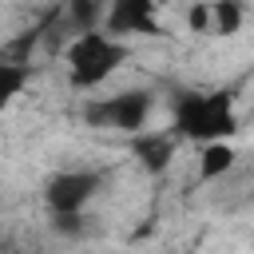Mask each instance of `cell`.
<instances>
[{
	"label": "cell",
	"instance_id": "8fae6325",
	"mask_svg": "<svg viewBox=\"0 0 254 254\" xmlns=\"http://www.w3.org/2000/svg\"><path fill=\"white\" fill-rule=\"evenodd\" d=\"M67 12H71V20H75V28H79V32H87V28H95L99 0H67Z\"/></svg>",
	"mask_w": 254,
	"mask_h": 254
},
{
	"label": "cell",
	"instance_id": "6da1fadb",
	"mask_svg": "<svg viewBox=\"0 0 254 254\" xmlns=\"http://www.w3.org/2000/svg\"><path fill=\"white\" fill-rule=\"evenodd\" d=\"M171 127L190 143H218L238 135L234 95L230 91H179L171 103Z\"/></svg>",
	"mask_w": 254,
	"mask_h": 254
},
{
	"label": "cell",
	"instance_id": "30bf717a",
	"mask_svg": "<svg viewBox=\"0 0 254 254\" xmlns=\"http://www.w3.org/2000/svg\"><path fill=\"white\" fill-rule=\"evenodd\" d=\"M187 28H190V32H198V36L214 32V12H210V0L190 4V12H187Z\"/></svg>",
	"mask_w": 254,
	"mask_h": 254
},
{
	"label": "cell",
	"instance_id": "8992f818",
	"mask_svg": "<svg viewBox=\"0 0 254 254\" xmlns=\"http://www.w3.org/2000/svg\"><path fill=\"white\" fill-rule=\"evenodd\" d=\"M131 143V155L135 163L147 171V175H163L171 163H175V151H179V135L175 131H139V135H127Z\"/></svg>",
	"mask_w": 254,
	"mask_h": 254
},
{
	"label": "cell",
	"instance_id": "7a4b0ae2",
	"mask_svg": "<svg viewBox=\"0 0 254 254\" xmlns=\"http://www.w3.org/2000/svg\"><path fill=\"white\" fill-rule=\"evenodd\" d=\"M127 56L131 48L119 36H111L107 28H87L67 44V79L75 91H95L127 64Z\"/></svg>",
	"mask_w": 254,
	"mask_h": 254
},
{
	"label": "cell",
	"instance_id": "5b68a950",
	"mask_svg": "<svg viewBox=\"0 0 254 254\" xmlns=\"http://www.w3.org/2000/svg\"><path fill=\"white\" fill-rule=\"evenodd\" d=\"M103 28L119 40L123 36H163L155 0H107Z\"/></svg>",
	"mask_w": 254,
	"mask_h": 254
},
{
	"label": "cell",
	"instance_id": "7c38bea8",
	"mask_svg": "<svg viewBox=\"0 0 254 254\" xmlns=\"http://www.w3.org/2000/svg\"><path fill=\"white\" fill-rule=\"evenodd\" d=\"M52 226L60 234H83V214H52Z\"/></svg>",
	"mask_w": 254,
	"mask_h": 254
},
{
	"label": "cell",
	"instance_id": "9c48e42d",
	"mask_svg": "<svg viewBox=\"0 0 254 254\" xmlns=\"http://www.w3.org/2000/svg\"><path fill=\"white\" fill-rule=\"evenodd\" d=\"M28 79H32V67H28V64H20V60L0 64V103H12V99L24 91Z\"/></svg>",
	"mask_w": 254,
	"mask_h": 254
},
{
	"label": "cell",
	"instance_id": "52a82bcc",
	"mask_svg": "<svg viewBox=\"0 0 254 254\" xmlns=\"http://www.w3.org/2000/svg\"><path fill=\"white\" fill-rule=\"evenodd\" d=\"M234 163H238V151L230 147V139L202 143V151H198V179H202V183H214V179L230 175Z\"/></svg>",
	"mask_w": 254,
	"mask_h": 254
},
{
	"label": "cell",
	"instance_id": "277c9868",
	"mask_svg": "<svg viewBox=\"0 0 254 254\" xmlns=\"http://www.w3.org/2000/svg\"><path fill=\"white\" fill-rule=\"evenodd\" d=\"M103 179L95 171H60L44 187V202L52 214H83V206L99 194Z\"/></svg>",
	"mask_w": 254,
	"mask_h": 254
},
{
	"label": "cell",
	"instance_id": "3957f363",
	"mask_svg": "<svg viewBox=\"0 0 254 254\" xmlns=\"http://www.w3.org/2000/svg\"><path fill=\"white\" fill-rule=\"evenodd\" d=\"M151 91L143 87H131V91H119V95H107V99H87L83 103V123L87 127H103V131H123V135H139L151 119Z\"/></svg>",
	"mask_w": 254,
	"mask_h": 254
},
{
	"label": "cell",
	"instance_id": "ba28073f",
	"mask_svg": "<svg viewBox=\"0 0 254 254\" xmlns=\"http://www.w3.org/2000/svg\"><path fill=\"white\" fill-rule=\"evenodd\" d=\"M210 12H214V32L210 36H238L242 32V4L238 0H210Z\"/></svg>",
	"mask_w": 254,
	"mask_h": 254
},
{
	"label": "cell",
	"instance_id": "4fadbf2b",
	"mask_svg": "<svg viewBox=\"0 0 254 254\" xmlns=\"http://www.w3.org/2000/svg\"><path fill=\"white\" fill-rule=\"evenodd\" d=\"M167 4H171V0H155V8H167Z\"/></svg>",
	"mask_w": 254,
	"mask_h": 254
}]
</instances>
